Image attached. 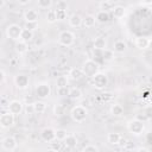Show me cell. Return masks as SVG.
Segmentation results:
<instances>
[{
  "label": "cell",
  "instance_id": "1",
  "mask_svg": "<svg viewBox=\"0 0 152 152\" xmlns=\"http://www.w3.org/2000/svg\"><path fill=\"white\" fill-rule=\"evenodd\" d=\"M88 115V110L86 107L81 106V104H76L71 108L70 110V116L72 119V121L77 122V124H82L83 121H86Z\"/></svg>",
  "mask_w": 152,
  "mask_h": 152
},
{
  "label": "cell",
  "instance_id": "2",
  "mask_svg": "<svg viewBox=\"0 0 152 152\" xmlns=\"http://www.w3.org/2000/svg\"><path fill=\"white\" fill-rule=\"evenodd\" d=\"M84 76L88 77H94L97 72H100V66L97 64V62H95L94 59H87L83 63V66L81 68Z\"/></svg>",
  "mask_w": 152,
  "mask_h": 152
},
{
  "label": "cell",
  "instance_id": "3",
  "mask_svg": "<svg viewBox=\"0 0 152 152\" xmlns=\"http://www.w3.org/2000/svg\"><path fill=\"white\" fill-rule=\"evenodd\" d=\"M127 129L133 135L139 137L145 132V122H141V121H139L137 119H131L127 122Z\"/></svg>",
  "mask_w": 152,
  "mask_h": 152
},
{
  "label": "cell",
  "instance_id": "4",
  "mask_svg": "<svg viewBox=\"0 0 152 152\" xmlns=\"http://www.w3.org/2000/svg\"><path fill=\"white\" fill-rule=\"evenodd\" d=\"M58 43L63 46H71L74 43H75V34L69 31V30H65V31H62L58 36Z\"/></svg>",
  "mask_w": 152,
  "mask_h": 152
},
{
  "label": "cell",
  "instance_id": "5",
  "mask_svg": "<svg viewBox=\"0 0 152 152\" xmlns=\"http://www.w3.org/2000/svg\"><path fill=\"white\" fill-rule=\"evenodd\" d=\"M23 28L18 24H11L6 27V37L12 39V40H20V34H21Z\"/></svg>",
  "mask_w": 152,
  "mask_h": 152
},
{
  "label": "cell",
  "instance_id": "6",
  "mask_svg": "<svg viewBox=\"0 0 152 152\" xmlns=\"http://www.w3.org/2000/svg\"><path fill=\"white\" fill-rule=\"evenodd\" d=\"M91 80H93V86L95 89L102 90L108 86V77L103 72H97L94 77H91Z\"/></svg>",
  "mask_w": 152,
  "mask_h": 152
},
{
  "label": "cell",
  "instance_id": "7",
  "mask_svg": "<svg viewBox=\"0 0 152 152\" xmlns=\"http://www.w3.org/2000/svg\"><path fill=\"white\" fill-rule=\"evenodd\" d=\"M34 91H36V95L39 99L44 100V99H48L50 96V94H51V87L46 82H40V83L36 84Z\"/></svg>",
  "mask_w": 152,
  "mask_h": 152
},
{
  "label": "cell",
  "instance_id": "8",
  "mask_svg": "<svg viewBox=\"0 0 152 152\" xmlns=\"http://www.w3.org/2000/svg\"><path fill=\"white\" fill-rule=\"evenodd\" d=\"M14 84L18 89L20 90H24L28 87V83H30V78L26 74H18L14 76Z\"/></svg>",
  "mask_w": 152,
  "mask_h": 152
},
{
  "label": "cell",
  "instance_id": "9",
  "mask_svg": "<svg viewBox=\"0 0 152 152\" xmlns=\"http://www.w3.org/2000/svg\"><path fill=\"white\" fill-rule=\"evenodd\" d=\"M14 122H15V118L10 112L2 113L0 115V126L2 128H11L14 125Z\"/></svg>",
  "mask_w": 152,
  "mask_h": 152
},
{
  "label": "cell",
  "instance_id": "10",
  "mask_svg": "<svg viewBox=\"0 0 152 152\" xmlns=\"http://www.w3.org/2000/svg\"><path fill=\"white\" fill-rule=\"evenodd\" d=\"M7 107H8V112L11 114H13L14 116L15 115H19L23 112V109H24V104L19 100H12L11 102H8V106Z\"/></svg>",
  "mask_w": 152,
  "mask_h": 152
},
{
  "label": "cell",
  "instance_id": "11",
  "mask_svg": "<svg viewBox=\"0 0 152 152\" xmlns=\"http://www.w3.org/2000/svg\"><path fill=\"white\" fill-rule=\"evenodd\" d=\"M1 146H2V148L6 150V151H13V150L17 148L18 142H17V140H15L14 137L8 135V137H5V138L2 139V141H1Z\"/></svg>",
  "mask_w": 152,
  "mask_h": 152
},
{
  "label": "cell",
  "instance_id": "12",
  "mask_svg": "<svg viewBox=\"0 0 152 152\" xmlns=\"http://www.w3.org/2000/svg\"><path fill=\"white\" fill-rule=\"evenodd\" d=\"M40 138H42L43 141L50 144L51 141H53V140L56 139L55 129H53L52 127H45V128H43L42 132H40Z\"/></svg>",
  "mask_w": 152,
  "mask_h": 152
},
{
  "label": "cell",
  "instance_id": "13",
  "mask_svg": "<svg viewBox=\"0 0 152 152\" xmlns=\"http://www.w3.org/2000/svg\"><path fill=\"white\" fill-rule=\"evenodd\" d=\"M134 44L139 50H146L151 44V39L148 37H142V36L141 37H137Z\"/></svg>",
  "mask_w": 152,
  "mask_h": 152
},
{
  "label": "cell",
  "instance_id": "14",
  "mask_svg": "<svg viewBox=\"0 0 152 152\" xmlns=\"http://www.w3.org/2000/svg\"><path fill=\"white\" fill-rule=\"evenodd\" d=\"M38 12L36 10H27L24 13V20L25 23H37L38 21Z\"/></svg>",
  "mask_w": 152,
  "mask_h": 152
},
{
  "label": "cell",
  "instance_id": "15",
  "mask_svg": "<svg viewBox=\"0 0 152 152\" xmlns=\"http://www.w3.org/2000/svg\"><path fill=\"white\" fill-rule=\"evenodd\" d=\"M68 76H69L71 80H74V81H80L81 78L84 77V74H83V71H82L81 68H76V66H75V68H71V69L69 70Z\"/></svg>",
  "mask_w": 152,
  "mask_h": 152
},
{
  "label": "cell",
  "instance_id": "16",
  "mask_svg": "<svg viewBox=\"0 0 152 152\" xmlns=\"http://www.w3.org/2000/svg\"><path fill=\"white\" fill-rule=\"evenodd\" d=\"M112 13H113V17L116 18V19H121L126 15V7L125 6H121V5H116L113 7L112 10Z\"/></svg>",
  "mask_w": 152,
  "mask_h": 152
},
{
  "label": "cell",
  "instance_id": "17",
  "mask_svg": "<svg viewBox=\"0 0 152 152\" xmlns=\"http://www.w3.org/2000/svg\"><path fill=\"white\" fill-rule=\"evenodd\" d=\"M68 23H69V26H71V27H80L82 25V17L76 13L71 14L68 18Z\"/></svg>",
  "mask_w": 152,
  "mask_h": 152
},
{
  "label": "cell",
  "instance_id": "18",
  "mask_svg": "<svg viewBox=\"0 0 152 152\" xmlns=\"http://www.w3.org/2000/svg\"><path fill=\"white\" fill-rule=\"evenodd\" d=\"M68 96H69V99H70V100L77 101V100H81V99H82V96H83V93H82V90H81L80 88H76V87H74V88H70V89H69Z\"/></svg>",
  "mask_w": 152,
  "mask_h": 152
},
{
  "label": "cell",
  "instance_id": "19",
  "mask_svg": "<svg viewBox=\"0 0 152 152\" xmlns=\"http://www.w3.org/2000/svg\"><path fill=\"white\" fill-rule=\"evenodd\" d=\"M109 13L106 12V11H99L96 14H95V20L96 23H100V24H106L109 21Z\"/></svg>",
  "mask_w": 152,
  "mask_h": 152
},
{
  "label": "cell",
  "instance_id": "20",
  "mask_svg": "<svg viewBox=\"0 0 152 152\" xmlns=\"http://www.w3.org/2000/svg\"><path fill=\"white\" fill-rule=\"evenodd\" d=\"M127 50V44L125 40H116L113 45V52H116V53H124L125 51Z\"/></svg>",
  "mask_w": 152,
  "mask_h": 152
},
{
  "label": "cell",
  "instance_id": "21",
  "mask_svg": "<svg viewBox=\"0 0 152 152\" xmlns=\"http://www.w3.org/2000/svg\"><path fill=\"white\" fill-rule=\"evenodd\" d=\"M107 141H108L110 145H119V144L121 142V134H120V133H116V132L108 133V135H107Z\"/></svg>",
  "mask_w": 152,
  "mask_h": 152
},
{
  "label": "cell",
  "instance_id": "22",
  "mask_svg": "<svg viewBox=\"0 0 152 152\" xmlns=\"http://www.w3.org/2000/svg\"><path fill=\"white\" fill-rule=\"evenodd\" d=\"M63 141H64L65 146L69 147V148H74V147H76L77 144H78V140H77L76 135H74V134H68Z\"/></svg>",
  "mask_w": 152,
  "mask_h": 152
},
{
  "label": "cell",
  "instance_id": "23",
  "mask_svg": "<svg viewBox=\"0 0 152 152\" xmlns=\"http://www.w3.org/2000/svg\"><path fill=\"white\" fill-rule=\"evenodd\" d=\"M95 23H96L95 15H93V14H88V15H86L84 18H82V25H83L86 28L93 27V26L95 25Z\"/></svg>",
  "mask_w": 152,
  "mask_h": 152
},
{
  "label": "cell",
  "instance_id": "24",
  "mask_svg": "<svg viewBox=\"0 0 152 152\" xmlns=\"http://www.w3.org/2000/svg\"><path fill=\"white\" fill-rule=\"evenodd\" d=\"M33 109H34V113L43 114L46 110V103L42 100H38V101L33 102Z\"/></svg>",
  "mask_w": 152,
  "mask_h": 152
},
{
  "label": "cell",
  "instance_id": "25",
  "mask_svg": "<svg viewBox=\"0 0 152 152\" xmlns=\"http://www.w3.org/2000/svg\"><path fill=\"white\" fill-rule=\"evenodd\" d=\"M109 112H110V114L113 116H121L124 114V107L121 104H119V103H114V104L110 106Z\"/></svg>",
  "mask_w": 152,
  "mask_h": 152
},
{
  "label": "cell",
  "instance_id": "26",
  "mask_svg": "<svg viewBox=\"0 0 152 152\" xmlns=\"http://www.w3.org/2000/svg\"><path fill=\"white\" fill-rule=\"evenodd\" d=\"M101 57H102V59L104 61V62H112L113 59H114V57H115V55H114V52H113V50H110V49H104V50H102L101 51Z\"/></svg>",
  "mask_w": 152,
  "mask_h": 152
},
{
  "label": "cell",
  "instance_id": "27",
  "mask_svg": "<svg viewBox=\"0 0 152 152\" xmlns=\"http://www.w3.org/2000/svg\"><path fill=\"white\" fill-rule=\"evenodd\" d=\"M106 45H107V43H106V39L103 37H96L94 39V48L96 50L102 51V50L106 49Z\"/></svg>",
  "mask_w": 152,
  "mask_h": 152
},
{
  "label": "cell",
  "instance_id": "28",
  "mask_svg": "<svg viewBox=\"0 0 152 152\" xmlns=\"http://www.w3.org/2000/svg\"><path fill=\"white\" fill-rule=\"evenodd\" d=\"M27 50H28V45H27V43L21 42V40H18V42L15 43V51H17V53L23 55V53L27 52Z\"/></svg>",
  "mask_w": 152,
  "mask_h": 152
},
{
  "label": "cell",
  "instance_id": "29",
  "mask_svg": "<svg viewBox=\"0 0 152 152\" xmlns=\"http://www.w3.org/2000/svg\"><path fill=\"white\" fill-rule=\"evenodd\" d=\"M68 83H69V78L68 76L65 75H61L56 78V87L57 88H64V87H68Z\"/></svg>",
  "mask_w": 152,
  "mask_h": 152
},
{
  "label": "cell",
  "instance_id": "30",
  "mask_svg": "<svg viewBox=\"0 0 152 152\" xmlns=\"http://www.w3.org/2000/svg\"><path fill=\"white\" fill-rule=\"evenodd\" d=\"M114 6H115L114 2H113V1H109V0H104V1H101V2L99 4L100 11H106V12L112 11Z\"/></svg>",
  "mask_w": 152,
  "mask_h": 152
},
{
  "label": "cell",
  "instance_id": "31",
  "mask_svg": "<svg viewBox=\"0 0 152 152\" xmlns=\"http://www.w3.org/2000/svg\"><path fill=\"white\" fill-rule=\"evenodd\" d=\"M32 38H33V32H31V31H27V30H24V28H23L21 34H20V40H21V42L27 43V42H30Z\"/></svg>",
  "mask_w": 152,
  "mask_h": 152
},
{
  "label": "cell",
  "instance_id": "32",
  "mask_svg": "<svg viewBox=\"0 0 152 152\" xmlns=\"http://www.w3.org/2000/svg\"><path fill=\"white\" fill-rule=\"evenodd\" d=\"M55 134H56V140H58V141H63V140L65 139V137L68 135L66 131L63 129V128H57V129H55Z\"/></svg>",
  "mask_w": 152,
  "mask_h": 152
},
{
  "label": "cell",
  "instance_id": "33",
  "mask_svg": "<svg viewBox=\"0 0 152 152\" xmlns=\"http://www.w3.org/2000/svg\"><path fill=\"white\" fill-rule=\"evenodd\" d=\"M46 21H48L49 24H53V23L57 21L55 10H49V11H48V13H46Z\"/></svg>",
  "mask_w": 152,
  "mask_h": 152
},
{
  "label": "cell",
  "instance_id": "34",
  "mask_svg": "<svg viewBox=\"0 0 152 152\" xmlns=\"http://www.w3.org/2000/svg\"><path fill=\"white\" fill-rule=\"evenodd\" d=\"M53 5V2L51 0H38L37 1V6L39 8H50Z\"/></svg>",
  "mask_w": 152,
  "mask_h": 152
},
{
  "label": "cell",
  "instance_id": "35",
  "mask_svg": "<svg viewBox=\"0 0 152 152\" xmlns=\"http://www.w3.org/2000/svg\"><path fill=\"white\" fill-rule=\"evenodd\" d=\"M53 114L56 116H62L64 114V107L62 104H58V103L55 104L53 106Z\"/></svg>",
  "mask_w": 152,
  "mask_h": 152
},
{
  "label": "cell",
  "instance_id": "36",
  "mask_svg": "<svg viewBox=\"0 0 152 152\" xmlns=\"http://www.w3.org/2000/svg\"><path fill=\"white\" fill-rule=\"evenodd\" d=\"M36 28H38V21L37 23H25L24 24V30L33 32Z\"/></svg>",
  "mask_w": 152,
  "mask_h": 152
},
{
  "label": "cell",
  "instance_id": "37",
  "mask_svg": "<svg viewBox=\"0 0 152 152\" xmlns=\"http://www.w3.org/2000/svg\"><path fill=\"white\" fill-rule=\"evenodd\" d=\"M82 152H100L99 151V147L96 145H93V144H89V145H86L82 150Z\"/></svg>",
  "mask_w": 152,
  "mask_h": 152
},
{
  "label": "cell",
  "instance_id": "38",
  "mask_svg": "<svg viewBox=\"0 0 152 152\" xmlns=\"http://www.w3.org/2000/svg\"><path fill=\"white\" fill-rule=\"evenodd\" d=\"M55 13H56V19L57 20H64L66 18V11H63V10H55Z\"/></svg>",
  "mask_w": 152,
  "mask_h": 152
},
{
  "label": "cell",
  "instance_id": "39",
  "mask_svg": "<svg viewBox=\"0 0 152 152\" xmlns=\"http://www.w3.org/2000/svg\"><path fill=\"white\" fill-rule=\"evenodd\" d=\"M134 119H137V120H139V121H141V122H146V121L150 120V116H148V114H146V113H138Z\"/></svg>",
  "mask_w": 152,
  "mask_h": 152
},
{
  "label": "cell",
  "instance_id": "40",
  "mask_svg": "<svg viewBox=\"0 0 152 152\" xmlns=\"http://www.w3.org/2000/svg\"><path fill=\"white\" fill-rule=\"evenodd\" d=\"M61 147H62V142L61 141H58V140H53V141H51L50 142V148H52V150H56V151H59L61 150Z\"/></svg>",
  "mask_w": 152,
  "mask_h": 152
},
{
  "label": "cell",
  "instance_id": "41",
  "mask_svg": "<svg viewBox=\"0 0 152 152\" xmlns=\"http://www.w3.org/2000/svg\"><path fill=\"white\" fill-rule=\"evenodd\" d=\"M134 147H135V145H134V142L131 141V140H127V141L125 142V145H124V148H125L127 152H129V151H134Z\"/></svg>",
  "mask_w": 152,
  "mask_h": 152
},
{
  "label": "cell",
  "instance_id": "42",
  "mask_svg": "<svg viewBox=\"0 0 152 152\" xmlns=\"http://www.w3.org/2000/svg\"><path fill=\"white\" fill-rule=\"evenodd\" d=\"M56 93H57V95H59V96H66L68 93H69V89H68V87L57 88V89H56Z\"/></svg>",
  "mask_w": 152,
  "mask_h": 152
},
{
  "label": "cell",
  "instance_id": "43",
  "mask_svg": "<svg viewBox=\"0 0 152 152\" xmlns=\"http://www.w3.org/2000/svg\"><path fill=\"white\" fill-rule=\"evenodd\" d=\"M68 8V4L65 1H58L56 4V10H63V11H66Z\"/></svg>",
  "mask_w": 152,
  "mask_h": 152
},
{
  "label": "cell",
  "instance_id": "44",
  "mask_svg": "<svg viewBox=\"0 0 152 152\" xmlns=\"http://www.w3.org/2000/svg\"><path fill=\"white\" fill-rule=\"evenodd\" d=\"M25 112H26V114H32V113H34V109H33V103L32 104H27L26 106V108H25Z\"/></svg>",
  "mask_w": 152,
  "mask_h": 152
},
{
  "label": "cell",
  "instance_id": "45",
  "mask_svg": "<svg viewBox=\"0 0 152 152\" xmlns=\"http://www.w3.org/2000/svg\"><path fill=\"white\" fill-rule=\"evenodd\" d=\"M5 78H6V75H5V71L0 69V84H1V83H4V81H5Z\"/></svg>",
  "mask_w": 152,
  "mask_h": 152
},
{
  "label": "cell",
  "instance_id": "46",
  "mask_svg": "<svg viewBox=\"0 0 152 152\" xmlns=\"http://www.w3.org/2000/svg\"><path fill=\"white\" fill-rule=\"evenodd\" d=\"M135 152H150V150H148L147 147L140 146V147H138V148H137V151H135Z\"/></svg>",
  "mask_w": 152,
  "mask_h": 152
},
{
  "label": "cell",
  "instance_id": "47",
  "mask_svg": "<svg viewBox=\"0 0 152 152\" xmlns=\"http://www.w3.org/2000/svg\"><path fill=\"white\" fill-rule=\"evenodd\" d=\"M18 2H19V5H26L30 2V0H19Z\"/></svg>",
  "mask_w": 152,
  "mask_h": 152
},
{
  "label": "cell",
  "instance_id": "48",
  "mask_svg": "<svg viewBox=\"0 0 152 152\" xmlns=\"http://www.w3.org/2000/svg\"><path fill=\"white\" fill-rule=\"evenodd\" d=\"M5 5H6V1H5V0H0V10H1Z\"/></svg>",
  "mask_w": 152,
  "mask_h": 152
},
{
  "label": "cell",
  "instance_id": "49",
  "mask_svg": "<svg viewBox=\"0 0 152 152\" xmlns=\"http://www.w3.org/2000/svg\"><path fill=\"white\" fill-rule=\"evenodd\" d=\"M152 1H147V2H140V5H151Z\"/></svg>",
  "mask_w": 152,
  "mask_h": 152
},
{
  "label": "cell",
  "instance_id": "50",
  "mask_svg": "<svg viewBox=\"0 0 152 152\" xmlns=\"http://www.w3.org/2000/svg\"><path fill=\"white\" fill-rule=\"evenodd\" d=\"M46 152H59V151H56V150H52V148H49Z\"/></svg>",
  "mask_w": 152,
  "mask_h": 152
},
{
  "label": "cell",
  "instance_id": "51",
  "mask_svg": "<svg viewBox=\"0 0 152 152\" xmlns=\"http://www.w3.org/2000/svg\"><path fill=\"white\" fill-rule=\"evenodd\" d=\"M129 152H135V151H129Z\"/></svg>",
  "mask_w": 152,
  "mask_h": 152
}]
</instances>
